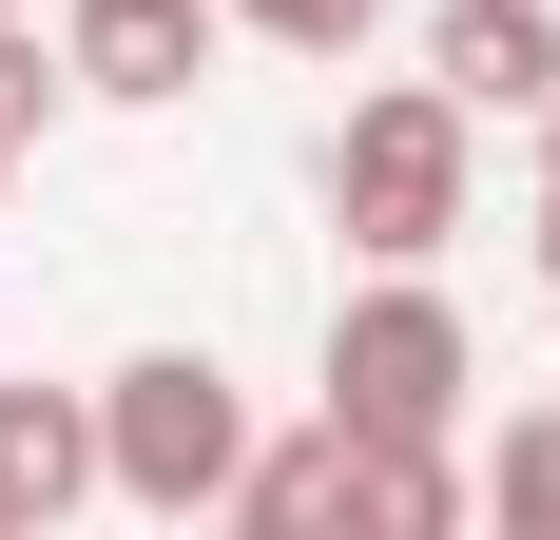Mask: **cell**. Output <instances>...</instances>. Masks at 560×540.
I'll return each mask as SVG.
<instances>
[{
  "label": "cell",
  "instance_id": "obj_1",
  "mask_svg": "<svg viewBox=\"0 0 560 540\" xmlns=\"http://www.w3.org/2000/svg\"><path fill=\"white\" fill-rule=\"evenodd\" d=\"M232 463H252V406H232L213 348H136V367L97 386V483L155 502V521H213Z\"/></svg>",
  "mask_w": 560,
  "mask_h": 540
},
{
  "label": "cell",
  "instance_id": "obj_2",
  "mask_svg": "<svg viewBox=\"0 0 560 540\" xmlns=\"http://www.w3.org/2000/svg\"><path fill=\"white\" fill-rule=\"evenodd\" d=\"M329 213H348V251H387V270H425L464 232V97L445 78H387V97L329 116Z\"/></svg>",
  "mask_w": 560,
  "mask_h": 540
},
{
  "label": "cell",
  "instance_id": "obj_3",
  "mask_svg": "<svg viewBox=\"0 0 560 540\" xmlns=\"http://www.w3.org/2000/svg\"><path fill=\"white\" fill-rule=\"evenodd\" d=\"M464 367H483V348H464V309L425 290V270H387V290L329 309V425L348 444H445L464 425Z\"/></svg>",
  "mask_w": 560,
  "mask_h": 540
},
{
  "label": "cell",
  "instance_id": "obj_4",
  "mask_svg": "<svg viewBox=\"0 0 560 540\" xmlns=\"http://www.w3.org/2000/svg\"><path fill=\"white\" fill-rule=\"evenodd\" d=\"M194 58H213V0H58V78L116 116H174Z\"/></svg>",
  "mask_w": 560,
  "mask_h": 540
},
{
  "label": "cell",
  "instance_id": "obj_5",
  "mask_svg": "<svg viewBox=\"0 0 560 540\" xmlns=\"http://www.w3.org/2000/svg\"><path fill=\"white\" fill-rule=\"evenodd\" d=\"M97 502V386H0V540Z\"/></svg>",
  "mask_w": 560,
  "mask_h": 540
},
{
  "label": "cell",
  "instance_id": "obj_6",
  "mask_svg": "<svg viewBox=\"0 0 560 540\" xmlns=\"http://www.w3.org/2000/svg\"><path fill=\"white\" fill-rule=\"evenodd\" d=\"M464 116H541L560 97V20L541 0H445V58H425Z\"/></svg>",
  "mask_w": 560,
  "mask_h": 540
},
{
  "label": "cell",
  "instance_id": "obj_7",
  "mask_svg": "<svg viewBox=\"0 0 560 540\" xmlns=\"http://www.w3.org/2000/svg\"><path fill=\"white\" fill-rule=\"evenodd\" d=\"M348 463H368L348 425H290V444H252V463H232V502H213V521H252V540H310V521H348Z\"/></svg>",
  "mask_w": 560,
  "mask_h": 540
},
{
  "label": "cell",
  "instance_id": "obj_8",
  "mask_svg": "<svg viewBox=\"0 0 560 540\" xmlns=\"http://www.w3.org/2000/svg\"><path fill=\"white\" fill-rule=\"evenodd\" d=\"M348 521H368V540H445L464 521V463H445V444H368V463H348Z\"/></svg>",
  "mask_w": 560,
  "mask_h": 540
},
{
  "label": "cell",
  "instance_id": "obj_9",
  "mask_svg": "<svg viewBox=\"0 0 560 540\" xmlns=\"http://www.w3.org/2000/svg\"><path fill=\"white\" fill-rule=\"evenodd\" d=\"M483 502L560 540V406H522V425H503V463H483Z\"/></svg>",
  "mask_w": 560,
  "mask_h": 540
},
{
  "label": "cell",
  "instance_id": "obj_10",
  "mask_svg": "<svg viewBox=\"0 0 560 540\" xmlns=\"http://www.w3.org/2000/svg\"><path fill=\"white\" fill-rule=\"evenodd\" d=\"M213 20H252V39H290V58H348L387 0H213Z\"/></svg>",
  "mask_w": 560,
  "mask_h": 540
},
{
  "label": "cell",
  "instance_id": "obj_11",
  "mask_svg": "<svg viewBox=\"0 0 560 540\" xmlns=\"http://www.w3.org/2000/svg\"><path fill=\"white\" fill-rule=\"evenodd\" d=\"M39 116H58V58L20 39V20H0V155H20V136H39Z\"/></svg>",
  "mask_w": 560,
  "mask_h": 540
},
{
  "label": "cell",
  "instance_id": "obj_12",
  "mask_svg": "<svg viewBox=\"0 0 560 540\" xmlns=\"http://www.w3.org/2000/svg\"><path fill=\"white\" fill-rule=\"evenodd\" d=\"M541 193H560V97H541Z\"/></svg>",
  "mask_w": 560,
  "mask_h": 540
},
{
  "label": "cell",
  "instance_id": "obj_13",
  "mask_svg": "<svg viewBox=\"0 0 560 540\" xmlns=\"http://www.w3.org/2000/svg\"><path fill=\"white\" fill-rule=\"evenodd\" d=\"M0 20H20V0H0Z\"/></svg>",
  "mask_w": 560,
  "mask_h": 540
},
{
  "label": "cell",
  "instance_id": "obj_14",
  "mask_svg": "<svg viewBox=\"0 0 560 540\" xmlns=\"http://www.w3.org/2000/svg\"><path fill=\"white\" fill-rule=\"evenodd\" d=\"M0 174H20V155H0Z\"/></svg>",
  "mask_w": 560,
  "mask_h": 540
}]
</instances>
